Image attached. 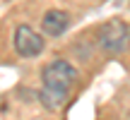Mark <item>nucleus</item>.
Here are the masks:
<instances>
[{
  "instance_id": "f257e3e1",
  "label": "nucleus",
  "mask_w": 130,
  "mask_h": 120,
  "mask_svg": "<svg viewBox=\"0 0 130 120\" xmlns=\"http://www.w3.org/2000/svg\"><path fill=\"white\" fill-rule=\"evenodd\" d=\"M77 79H79L77 67L68 60H51L41 70V84L46 89H56L63 94H70V89L77 84Z\"/></svg>"
},
{
  "instance_id": "f03ea898",
  "label": "nucleus",
  "mask_w": 130,
  "mask_h": 120,
  "mask_svg": "<svg viewBox=\"0 0 130 120\" xmlns=\"http://www.w3.org/2000/svg\"><path fill=\"white\" fill-rule=\"evenodd\" d=\"M130 29L123 19H111L99 29V48L108 55H121L128 48Z\"/></svg>"
},
{
  "instance_id": "7ed1b4c3",
  "label": "nucleus",
  "mask_w": 130,
  "mask_h": 120,
  "mask_svg": "<svg viewBox=\"0 0 130 120\" xmlns=\"http://www.w3.org/2000/svg\"><path fill=\"white\" fill-rule=\"evenodd\" d=\"M12 46H14V53H17L19 58H36L43 53V48H46V41H43V36L36 31V29H31L29 24H19V27H14V34H12Z\"/></svg>"
},
{
  "instance_id": "20e7f679",
  "label": "nucleus",
  "mask_w": 130,
  "mask_h": 120,
  "mask_svg": "<svg viewBox=\"0 0 130 120\" xmlns=\"http://www.w3.org/2000/svg\"><path fill=\"white\" fill-rule=\"evenodd\" d=\"M70 22H72V19H70V14L65 12V10H48L41 17V31H43V36L58 38L70 29Z\"/></svg>"
},
{
  "instance_id": "39448f33",
  "label": "nucleus",
  "mask_w": 130,
  "mask_h": 120,
  "mask_svg": "<svg viewBox=\"0 0 130 120\" xmlns=\"http://www.w3.org/2000/svg\"><path fill=\"white\" fill-rule=\"evenodd\" d=\"M39 98H41V103L48 108V111H58V108H60L65 101H68V94L56 91V89H46V87H41V91H39Z\"/></svg>"
}]
</instances>
